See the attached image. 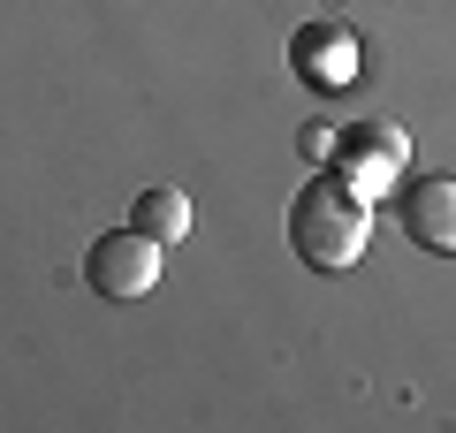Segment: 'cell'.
Wrapping results in <instances>:
<instances>
[{
    "label": "cell",
    "instance_id": "6da1fadb",
    "mask_svg": "<svg viewBox=\"0 0 456 433\" xmlns=\"http://www.w3.org/2000/svg\"><path fill=\"white\" fill-rule=\"evenodd\" d=\"M289 243L305 266L320 274H350L373 243V206L350 176H312L305 191L289 198Z\"/></svg>",
    "mask_w": 456,
    "mask_h": 433
},
{
    "label": "cell",
    "instance_id": "7a4b0ae2",
    "mask_svg": "<svg viewBox=\"0 0 456 433\" xmlns=\"http://www.w3.org/2000/svg\"><path fill=\"white\" fill-rule=\"evenodd\" d=\"M160 258H167V243H152L145 228H114V236H99L92 243V258H84V274H92V289L99 297H152L160 289Z\"/></svg>",
    "mask_w": 456,
    "mask_h": 433
},
{
    "label": "cell",
    "instance_id": "3957f363",
    "mask_svg": "<svg viewBox=\"0 0 456 433\" xmlns=\"http://www.w3.org/2000/svg\"><path fill=\"white\" fill-rule=\"evenodd\" d=\"M403 236L419 243V251L456 258V183L449 176H426V183L403 191Z\"/></svg>",
    "mask_w": 456,
    "mask_h": 433
},
{
    "label": "cell",
    "instance_id": "277c9868",
    "mask_svg": "<svg viewBox=\"0 0 456 433\" xmlns=\"http://www.w3.org/2000/svg\"><path fill=\"white\" fill-rule=\"evenodd\" d=\"M130 228H145L152 243H183V236H191V198L160 183V191L137 198V221H130Z\"/></svg>",
    "mask_w": 456,
    "mask_h": 433
},
{
    "label": "cell",
    "instance_id": "5b68a950",
    "mask_svg": "<svg viewBox=\"0 0 456 433\" xmlns=\"http://www.w3.org/2000/svg\"><path fill=\"white\" fill-rule=\"evenodd\" d=\"M365 144H373L380 160H403V152H411V144H403V129H388V122H373V129H365Z\"/></svg>",
    "mask_w": 456,
    "mask_h": 433
}]
</instances>
